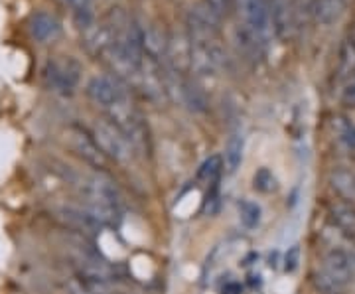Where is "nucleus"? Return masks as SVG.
<instances>
[{
    "label": "nucleus",
    "mask_w": 355,
    "mask_h": 294,
    "mask_svg": "<svg viewBox=\"0 0 355 294\" xmlns=\"http://www.w3.org/2000/svg\"><path fill=\"white\" fill-rule=\"evenodd\" d=\"M95 142L99 144L101 153L107 156V160H113V162H128L130 156H132V146L130 142L125 139V135L114 127L111 121H97L93 125L91 130Z\"/></svg>",
    "instance_id": "obj_4"
},
{
    "label": "nucleus",
    "mask_w": 355,
    "mask_h": 294,
    "mask_svg": "<svg viewBox=\"0 0 355 294\" xmlns=\"http://www.w3.org/2000/svg\"><path fill=\"white\" fill-rule=\"evenodd\" d=\"M58 219L64 223L65 227L77 231L81 235H87V237H93V235H99L101 230L105 227L99 219L95 218L89 209L85 207H76V205H64L55 211Z\"/></svg>",
    "instance_id": "obj_7"
},
{
    "label": "nucleus",
    "mask_w": 355,
    "mask_h": 294,
    "mask_svg": "<svg viewBox=\"0 0 355 294\" xmlns=\"http://www.w3.org/2000/svg\"><path fill=\"white\" fill-rule=\"evenodd\" d=\"M347 12V0H312L310 14L320 26H334Z\"/></svg>",
    "instance_id": "obj_11"
},
{
    "label": "nucleus",
    "mask_w": 355,
    "mask_h": 294,
    "mask_svg": "<svg viewBox=\"0 0 355 294\" xmlns=\"http://www.w3.org/2000/svg\"><path fill=\"white\" fill-rule=\"evenodd\" d=\"M328 214H330L334 225H338L340 230L355 235V204L345 202V200L331 202L328 205Z\"/></svg>",
    "instance_id": "obj_15"
},
{
    "label": "nucleus",
    "mask_w": 355,
    "mask_h": 294,
    "mask_svg": "<svg viewBox=\"0 0 355 294\" xmlns=\"http://www.w3.org/2000/svg\"><path fill=\"white\" fill-rule=\"evenodd\" d=\"M340 71L343 76H352L355 74V44L354 42H345L340 51Z\"/></svg>",
    "instance_id": "obj_22"
},
{
    "label": "nucleus",
    "mask_w": 355,
    "mask_h": 294,
    "mask_svg": "<svg viewBox=\"0 0 355 294\" xmlns=\"http://www.w3.org/2000/svg\"><path fill=\"white\" fill-rule=\"evenodd\" d=\"M237 214H239V223L247 231H254L261 225V219H263V211H261V205L253 202V200H247L243 198L237 204Z\"/></svg>",
    "instance_id": "obj_17"
},
{
    "label": "nucleus",
    "mask_w": 355,
    "mask_h": 294,
    "mask_svg": "<svg viewBox=\"0 0 355 294\" xmlns=\"http://www.w3.org/2000/svg\"><path fill=\"white\" fill-rule=\"evenodd\" d=\"M300 265V247L298 245H292L288 247V251L284 253V259H282V267H284V273H294Z\"/></svg>",
    "instance_id": "obj_25"
},
{
    "label": "nucleus",
    "mask_w": 355,
    "mask_h": 294,
    "mask_svg": "<svg viewBox=\"0 0 355 294\" xmlns=\"http://www.w3.org/2000/svg\"><path fill=\"white\" fill-rule=\"evenodd\" d=\"M330 186L345 202L355 204V174L345 168H338L330 174Z\"/></svg>",
    "instance_id": "obj_16"
},
{
    "label": "nucleus",
    "mask_w": 355,
    "mask_h": 294,
    "mask_svg": "<svg viewBox=\"0 0 355 294\" xmlns=\"http://www.w3.org/2000/svg\"><path fill=\"white\" fill-rule=\"evenodd\" d=\"M223 172V158L219 154H211L203 160L200 168H198V180L203 184H216L221 178Z\"/></svg>",
    "instance_id": "obj_18"
},
{
    "label": "nucleus",
    "mask_w": 355,
    "mask_h": 294,
    "mask_svg": "<svg viewBox=\"0 0 355 294\" xmlns=\"http://www.w3.org/2000/svg\"><path fill=\"white\" fill-rule=\"evenodd\" d=\"M352 259H354V267H355V251H352Z\"/></svg>",
    "instance_id": "obj_30"
},
{
    "label": "nucleus",
    "mask_w": 355,
    "mask_h": 294,
    "mask_svg": "<svg viewBox=\"0 0 355 294\" xmlns=\"http://www.w3.org/2000/svg\"><path fill=\"white\" fill-rule=\"evenodd\" d=\"M42 77L51 93L71 97L81 81V64L71 55H58L46 62Z\"/></svg>",
    "instance_id": "obj_2"
},
{
    "label": "nucleus",
    "mask_w": 355,
    "mask_h": 294,
    "mask_svg": "<svg viewBox=\"0 0 355 294\" xmlns=\"http://www.w3.org/2000/svg\"><path fill=\"white\" fill-rule=\"evenodd\" d=\"M168 53V34L158 24L144 28V55L154 60L156 64L164 65Z\"/></svg>",
    "instance_id": "obj_12"
},
{
    "label": "nucleus",
    "mask_w": 355,
    "mask_h": 294,
    "mask_svg": "<svg viewBox=\"0 0 355 294\" xmlns=\"http://www.w3.org/2000/svg\"><path fill=\"white\" fill-rule=\"evenodd\" d=\"M245 288L239 281H227L221 286V294H243Z\"/></svg>",
    "instance_id": "obj_28"
},
{
    "label": "nucleus",
    "mask_w": 355,
    "mask_h": 294,
    "mask_svg": "<svg viewBox=\"0 0 355 294\" xmlns=\"http://www.w3.org/2000/svg\"><path fill=\"white\" fill-rule=\"evenodd\" d=\"M203 2H205V4H207V6H209V8H211V10L221 18V20H223V18L229 14L231 0H203Z\"/></svg>",
    "instance_id": "obj_26"
},
{
    "label": "nucleus",
    "mask_w": 355,
    "mask_h": 294,
    "mask_svg": "<svg viewBox=\"0 0 355 294\" xmlns=\"http://www.w3.org/2000/svg\"><path fill=\"white\" fill-rule=\"evenodd\" d=\"M312 282H314V286H316L318 291H320L322 294H340L343 291L342 284L336 281V279H331L330 275H328V273H324L322 269L314 273Z\"/></svg>",
    "instance_id": "obj_21"
},
{
    "label": "nucleus",
    "mask_w": 355,
    "mask_h": 294,
    "mask_svg": "<svg viewBox=\"0 0 355 294\" xmlns=\"http://www.w3.org/2000/svg\"><path fill=\"white\" fill-rule=\"evenodd\" d=\"M279 182L277 176L268 168H259L253 174V188L261 193H272L277 190Z\"/></svg>",
    "instance_id": "obj_20"
},
{
    "label": "nucleus",
    "mask_w": 355,
    "mask_h": 294,
    "mask_svg": "<svg viewBox=\"0 0 355 294\" xmlns=\"http://www.w3.org/2000/svg\"><path fill=\"white\" fill-rule=\"evenodd\" d=\"M67 6H71L73 10H79V8H91V2L93 0H64Z\"/></svg>",
    "instance_id": "obj_29"
},
{
    "label": "nucleus",
    "mask_w": 355,
    "mask_h": 294,
    "mask_svg": "<svg viewBox=\"0 0 355 294\" xmlns=\"http://www.w3.org/2000/svg\"><path fill=\"white\" fill-rule=\"evenodd\" d=\"M83 198H85V207L105 227L116 225L121 221L123 198L113 180L105 176V172H99L97 176L89 178L83 184Z\"/></svg>",
    "instance_id": "obj_1"
},
{
    "label": "nucleus",
    "mask_w": 355,
    "mask_h": 294,
    "mask_svg": "<svg viewBox=\"0 0 355 294\" xmlns=\"http://www.w3.org/2000/svg\"><path fill=\"white\" fill-rule=\"evenodd\" d=\"M105 115H107V121H111L114 127L125 135V139L130 142V146L135 150H140L146 146V141H148L146 125L142 121V115L139 113L137 105L132 103V97L113 105L111 109L105 111Z\"/></svg>",
    "instance_id": "obj_3"
},
{
    "label": "nucleus",
    "mask_w": 355,
    "mask_h": 294,
    "mask_svg": "<svg viewBox=\"0 0 355 294\" xmlns=\"http://www.w3.org/2000/svg\"><path fill=\"white\" fill-rule=\"evenodd\" d=\"M73 22H76V26L81 32H85V30H89L91 26L95 24V14H93L91 8H79V10H73Z\"/></svg>",
    "instance_id": "obj_24"
},
{
    "label": "nucleus",
    "mask_w": 355,
    "mask_h": 294,
    "mask_svg": "<svg viewBox=\"0 0 355 294\" xmlns=\"http://www.w3.org/2000/svg\"><path fill=\"white\" fill-rule=\"evenodd\" d=\"M203 209L209 216H214L219 209V182L207 186V193H205V200H203Z\"/></svg>",
    "instance_id": "obj_23"
},
{
    "label": "nucleus",
    "mask_w": 355,
    "mask_h": 294,
    "mask_svg": "<svg viewBox=\"0 0 355 294\" xmlns=\"http://www.w3.org/2000/svg\"><path fill=\"white\" fill-rule=\"evenodd\" d=\"M30 36L40 42V44H50L53 40L60 38L62 34V22L58 20V16H53L50 12H36L30 18Z\"/></svg>",
    "instance_id": "obj_10"
},
{
    "label": "nucleus",
    "mask_w": 355,
    "mask_h": 294,
    "mask_svg": "<svg viewBox=\"0 0 355 294\" xmlns=\"http://www.w3.org/2000/svg\"><path fill=\"white\" fill-rule=\"evenodd\" d=\"M342 99L345 105H355V76L349 79V83L345 85L342 93Z\"/></svg>",
    "instance_id": "obj_27"
},
{
    "label": "nucleus",
    "mask_w": 355,
    "mask_h": 294,
    "mask_svg": "<svg viewBox=\"0 0 355 294\" xmlns=\"http://www.w3.org/2000/svg\"><path fill=\"white\" fill-rule=\"evenodd\" d=\"M243 156H245V139L241 132H233L227 139L225 144V153H223V170L227 174H235L243 164Z\"/></svg>",
    "instance_id": "obj_14"
},
{
    "label": "nucleus",
    "mask_w": 355,
    "mask_h": 294,
    "mask_svg": "<svg viewBox=\"0 0 355 294\" xmlns=\"http://www.w3.org/2000/svg\"><path fill=\"white\" fill-rule=\"evenodd\" d=\"M87 97L95 103L97 107H101L103 111L111 109L116 103L125 101L128 97H132V91L114 76H95L89 79L87 83Z\"/></svg>",
    "instance_id": "obj_5"
},
{
    "label": "nucleus",
    "mask_w": 355,
    "mask_h": 294,
    "mask_svg": "<svg viewBox=\"0 0 355 294\" xmlns=\"http://www.w3.org/2000/svg\"><path fill=\"white\" fill-rule=\"evenodd\" d=\"M331 127L336 132V139L342 142L347 150L355 153V123L347 116H336L331 121Z\"/></svg>",
    "instance_id": "obj_19"
},
{
    "label": "nucleus",
    "mask_w": 355,
    "mask_h": 294,
    "mask_svg": "<svg viewBox=\"0 0 355 294\" xmlns=\"http://www.w3.org/2000/svg\"><path fill=\"white\" fill-rule=\"evenodd\" d=\"M235 40H237V48H239V51L245 55L247 62H251V64L257 65L266 55V48H268V46H265L261 40L257 38L247 26H237V30H235Z\"/></svg>",
    "instance_id": "obj_13"
},
{
    "label": "nucleus",
    "mask_w": 355,
    "mask_h": 294,
    "mask_svg": "<svg viewBox=\"0 0 355 294\" xmlns=\"http://www.w3.org/2000/svg\"><path fill=\"white\" fill-rule=\"evenodd\" d=\"M178 99H180L182 105H186L191 113H198V115H202V113H205V111L209 109L207 93H205L202 85L198 83V79L191 76L182 77Z\"/></svg>",
    "instance_id": "obj_9"
},
{
    "label": "nucleus",
    "mask_w": 355,
    "mask_h": 294,
    "mask_svg": "<svg viewBox=\"0 0 355 294\" xmlns=\"http://www.w3.org/2000/svg\"><path fill=\"white\" fill-rule=\"evenodd\" d=\"M69 142H71L73 153L83 162H87L89 166L97 168L99 172H105V168H107V156L101 153L99 144L95 142L93 135L89 130L79 127V125H73V127L69 128Z\"/></svg>",
    "instance_id": "obj_6"
},
{
    "label": "nucleus",
    "mask_w": 355,
    "mask_h": 294,
    "mask_svg": "<svg viewBox=\"0 0 355 294\" xmlns=\"http://www.w3.org/2000/svg\"><path fill=\"white\" fill-rule=\"evenodd\" d=\"M354 249H340V247H331L330 251L324 255L322 261V270L328 273L331 279L342 284L343 288L352 282L355 275L354 259H352Z\"/></svg>",
    "instance_id": "obj_8"
}]
</instances>
